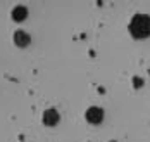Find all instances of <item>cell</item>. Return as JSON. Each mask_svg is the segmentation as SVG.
Here are the masks:
<instances>
[{
    "label": "cell",
    "mask_w": 150,
    "mask_h": 142,
    "mask_svg": "<svg viewBox=\"0 0 150 142\" xmlns=\"http://www.w3.org/2000/svg\"><path fill=\"white\" fill-rule=\"evenodd\" d=\"M86 120L90 123H93V125L102 123V120H104V109L102 108H97V106L90 108V109L86 111Z\"/></svg>",
    "instance_id": "obj_2"
},
{
    "label": "cell",
    "mask_w": 150,
    "mask_h": 142,
    "mask_svg": "<svg viewBox=\"0 0 150 142\" xmlns=\"http://www.w3.org/2000/svg\"><path fill=\"white\" fill-rule=\"evenodd\" d=\"M43 123L47 126H54L59 123V113L57 109H54V108H50V109H47L43 113Z\"/></svg>",
    "instance_id": "obj_3"
},
{
    "label": "cell",
    "mask_w": 150,
    "mask_h": 142,
    "mask_svg": "<svg viewBox=\"0 0 150 142\" xmlns=\"http://www.w3.org/2000/svg\"><path fill=\"white\" fill-rule=\"evenodd\" d=\"M110 142H114V141H110Z\"/></svg>",
    "instance_id": "obj_7"
},
{
    "label": "cell",
    "mask_w": 150,
    "mask_h": 142,
    "mask_svg": "<svg viewBox=\"0 0 150 142\" xmlns=\"http://www.w3.org/2000/svg\"><path fill=\"white\" fill-rule=\"evenodd\" d=\"M135 85H136V87H140V85H142V80L136 78V80H135Z\"/></svg>",
    "instance_id": "obj_6"
},
{
    "label": "cell",
    "mask_w": 150,
    "mask_h": 142,
    "mask_svg": "<svg viewBox=\"0 0 150 142\" xmlns=\"http://www.w3.org/2000/svg\"><path fill=\"white\" fill-rule=\"evenodd\" d=\"M14 42H16V45H17V47H28V45H30V42H31V38H30V35H28V33L17 30V31L14 33Z\"/></svg>",
    "instance_id": "obj_4"
},
{
    "label": "cell",
    "mask_w": 150,
    "mask_h": 142,
    "mask_svg": "<svg viewBox=\"0 0 150 142\" xmlns=\"http://www.w3.org/2000/svg\"><path fill=\"white\" fill-rule=\"evenodd\" d=\"M26 16H28V9H26L24 5H17V7L12 9V19L17 21V23H19V21H24Z\"/></svg>",
    "instance_id": "obj_5"
},
{
    "label": "cell",
    "mask_w": 150,
    "mask_h": 142,
    "mask_svg": "<svg viewBox=\"0 0 150 142\" xmlns=\"http://www.w3.org/2000/svg\"><path fill=\"white\" fill-rule=\"evenodd\" d=\"M128 30L131 33V36L136 40L142 38H149L150 36V16L149 14H135L129 21Z\"/></svg>",
    "instance_id": "obj_1"
}]
</instances>
